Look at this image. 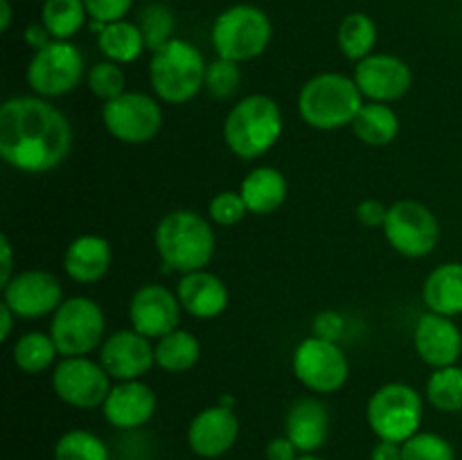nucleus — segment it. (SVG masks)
Masks as SVG:
<instances>
[{
	"label": "nucleus",
	"instance_id": "nucleus-2",
	"mask_svg": "<svg viewBox=\"0 0 462 460\" xmlns=\"http://www.w3.org/2000/svg\"><path fill=\"white\" fill-rule=\"evenodd\" d=\"M153 246L167 271L185 275L206 269L217 251L212 224L194 210H171L156 224Z\"/></svg>",
	"mask_w": 462,
	"mask_h": 460
},
{
	"label": "nucleus",
	"instance_id": "nucleus-25",
	"mask_svg": "<svg viewBox=\"0 0 462 460\" xmlns=\"http://www.w3.org/2000/svg\"><path fill=\"white\" fill-rule=\"evenodd\" d=\"M422 300L427 311L456 316L462 314V262H445L427 275L422 287Z\"/></svg>",
	"mask_w": 462,
	"mask_h": 460
},
{
	"label": "nucleus",
	"instance_id": "nucleus-15",
	"mask_svg": "<svg viewBox=\"0 0 462 460\" xmlns=\"http://www.w3.org/2000/svg\"><path fill=\"white\" fill-rule=\"evenodd\" d=\"M355 81L368 102L391 104L404 97L413 86V70L395 54H370L356 63Z\"/></svg>",
	"mask_w": 462,
	"mask_h": 460
},
{
	"label": "nucleus",
	"instance_id": "nucleus-35",
	"mask_svg": "<svg viewBox=\"0 0 462 460\" xmlns=\"http://www.w3.org/2000/svg\"><path fill=\"white\" fill-rule=\"evenodd\" d=\"M402 460H456V449L440 433L418 431L402 442Z\"/></svg>",
	"mask_w": 462,
	"mask_h": 460
},
{
	"label": "nucleus",
	"instance_id": "nucleus-49",
	"mask_svg": "<svg viewBox=\"0 0 462 460\" xmlns=\"http://www.w3.org/2000/svg\"><path fill=\"white\" fill-rule=\"evenodd\" d=\"M298 460H325V458H319V455H314V454H300V458Z\"/></svg>",
	"mask_w": 462,
	"mask_h": 460
},
{
	"label": "nucleus",
	"instance_id": "nucleus-27",
	"mask_svg": "<svg viewBox=\"0 0 462 460\" xmlns=\"http://www.w3.org/2000/svg\"><path fill=\"white\" fill-rule=\"evenodd\" d=\"M97 48L106 57V61L125 66V63L138 61L147 43H144L138 23H129L122 18V21L108 23L102 27V32L97 34Z\"/></svg>",
	"mask_w": 462,
	"mask_h": 460
},
{
	"label": "nucleus",
	"instance_id": "nucleus-39",
	"mask_svg": "<svg viewBox=\"0 0 462 460\" xmlns=\"http://www.w3.org/2000/svg\"><path fill=\"white\" fill-rule=\"evenodd\" d=\"M84 3L88 9V16L95 23L108 25V23L122 21L129 14L134 0H84Z\"/></svg>",
	"mask_w": 462,
	"mask_h": 460
},
{
	"label": "nucleus",
	"instance_id": "nucleus-1",
	"mask_svg": "<svg viewBox=\"0 0 462 460\" xmlns=\"http://www.w3.org/2000/svg\"><path fill=\"white\" fill-rule=\"evenodd\" d=\"M72 152L70 120L39 95H18L0 106V156L25 174H45Z\"/></svg>",
	"mask_w": 462,
	"mask_h": 460
},
{
	"label": "nucleus",
	"instance_id": "nucleus-48",
	"mask_svg": "<svg viewBox=\"0 0 462 460\" xmlns=\"http://www.w3.org/2000/svg\"><path fill=\"white\" fill-rule=\"evenodd\" d=\"M219 404L226 406V409H235V397L224 395V397H221V400H219Z\"/></svg>",
	"mask_w": 462,
	"mask_h": 460
},
{
	"label": "nucleus",
	"instance_id": "nucleus-22",
	"mask_svg": "<svg viewBox=\"0 0 462 460\" xmlns=\"http://www.w3.org/2000/svg\"><path fill=\"white\" fill-rule=\"evenodd\" d=\"M284 436L300 454H316L328 442L329 410L319 397H298L287 410Z\"/></svg>",
	"mask_w": 462,
	"mask_h": 460
},
{
	"label": "nucleus",
	"instance_id": "nucleus-20",
	"mask_svg": "<svg viewBox=\"0 0 462 460\" xmlns=\"http://www.w3.org/2000/svg\"><path fill=\"white\" fill-rule=\"evenodd\" d=\"M156 392L143 379L135 382H117L108 392L102 406L104 419L120 431L143 428L156 413Z\"/></svg>",
	"mask_w": 462,
	"mask_h": 460
},
{
	"label": "nucleus",
	"instance_id": "nucleus-46",
	"mask_svg": "<svg viewBox=\"0 0 462 460\" xmlns=\"http://www.w3.org/2000/svg\"><path fill=\"white\" fill-rule=\"evenodd\" d=\"M14 320H18V316L3 302V305H0V338H3V341H7V338L12 336Z\"/></svg>",
	"mask_w": 462,
	"mask_h": 460
},
{
	"label": "nucleus",
	"instance_id": "nucleus-10",
	"mask_svg": "<svg viewBox=\"0 0 462 460\" xmlns=\"http://www.w3.org/2000/svg\"><path fill=\"white\" fill-rule=\"evenodd\" d=\"M104 129L122 144L152 143L162 129L161 99L152 95L126 90L120 97L102 104Z\"/></svg>",
	"mask_w": 462,
	"mask_h": 460
},
{
	"label": "nucleus",
	"instance_id": "nucleus-3",
	"mask_svg": "<svg viewBox=\"0 0 462 460\" xmlns=\"http://www.w3.org/2000/svg\"><path fill=\"white\" fill-rule=\"evenodd\" d=\"M364 106V95L355 77L341 72H320L305 81L298 93V113L316 131H337L352 126Z\"/></svg>",
	"mask_w": 462,
	"mask_h": 460
},
{
	"label": "nucleus",
	"instance_id": "nucleus-4",
	"mask_svg": "<svg viewBox=\"0 0 462 460\" xmlns=\"http://www.w3.org/2000/svg\"><path fill=\"white\" fill-rule=\"evenodd\" d=\"M282 111L269 95H248L239 99L224 120V140L242 161H253L278 144L282 135Z\"/></svg>",
	"mask_w": 462,
	"mask_h": 460
},
{
	"label": "nucleus",
	"instance_id": "nucleus-24",
	"mask_svg": "<svg viewBox=\"0 0 462 460\" xmlns=\"http://www.w3.org/2000/svg\"><path fill=\"white\" fill-rule=\"evenodd\" d=\"M239 192H242L251 215L266 216L278 210V207H282V203L287 201V176L275 170V167L260 165L244 176Z\"/></svg>",
	"mask_w": 462,
	"mask_h": 460
},
{
	"label": "nucleus",
	"instance_id": "nucleus-31",
	"mask_svg": "<svg viewBox=\"0 0 462 460\" xmlns=\"http://www.w3.org/2000/svg\"><path fill=\"white\" fill-rule=\"evenodd\" d=\"M88 18L84 0H45L41 9V25L54 41H68L84 27Z\"/></svg>",
	"mask_w": 462,
	"mask_h": 460
},
{
	"label": "nucleus",
	"instance_id": "nucleus-26",
	"mask_svg": "<svg viewBox=\"0 0 462 460\" xmlns=\"http://www.w3.org/2000/svg\"><path fill=\"white\" fill-rule=\"evenodd\" d=\"M352 131L368 147H386L400 135V115L391 104L364 102L352 122Z\"/></svg>",
	"mask_w": 462,
	"mask_h": 460
},
{
	"label": "nucleus",
	"instance_id": "nucleus-5",
	"mask_svg": "<svg viewBox=\"0 0 462 460\" xmlns=\"http://www.w3.org/2000/svg\"><path fill=\"white\" fill-rule=\"evenodd\" d=\"M206 59L197 45L185 39H171L152 54L149 81L156 97L165 104H188L206 84Z\"/></svg>",
	"mask_w": 462,
	"mask_h": 460
},
{
	"label": "nucleus",
	"instance_id": "nucleus-7",
	"mask_svg": "<svg viewBox=\"0 0 462 460\" xmlns=\"http://www.w3.org/2000/svg\"><path fill=\"white\" fill-rule=\"evenodd\" d=\"M424 415L422 395L402 382L383 383L370 395L365 419L379 440L406 442L420 431Z\"/></svg>",
	"mask_w": 462,
	"mask_h": 460
},
{
	"label": "nucleus",
	"instance_id": "nucleus-41",
	"mask_svg": "<svg viewBox=\"0 0 462 460\" xmlns=\"http://www.w3.org/2000/svg\"><path fill=\"white\" fill-rule=\"evenodd\" d=\"M386 215L388 206H383L379 198H364V201L356 206V219H359V224H364L365 228H383Z\"/></svg>",
	"mask_w": 462,
	"mask_h": 460
},
{
	"label": "nucleus",
	"instance_id": "nucleus-45",
	"mask_svg": "<svg viewBox=\"0 0 462 460\" xmlns=\"http://www.w3.org/2000/svg\"><path fill=\"white\" fill-rule=\"evenodd\" d=\"M50 41H54L52 36H50V32L45 30L43 25H30L25 30V43L30 45L32 50H41V48H45V45L50 43Z\"/></svg>",
	"mask_w": 462,
	"mask_h": 460
},
{
	"label": "nucleus",
	"instance_id": "nucleus-28",
	"mask_svg": "<svg viewBox=\"0 0 462 460\" xmlns=\"http://www.w3.org/2000/svg\"><path fill=\"white\" fill-rule=\"evenodd\" d=\"M153 356H156L158 368L165 373H188L201 359V343L192 332L179 327L153 343Z\"/></svg>",
	"mask_w": 462,
	"mask_h": 460
},
{
	"label": "nucleus",
	"instance_id": "nucleus-21",
	"mask_svg": "<svg viewBox=\"0 0 462 460\" xmlns=\"http://www.w3.org/2000/svg\"><path fill=\"white\" fill-rule=\"evenodd\" d=\"M176 296H179L183 311L199 320L217 318L228 309L230 302V293L224 280L206 269L180 275L179 284H176Z\"/></svg>",
	"mask_w": 462,
	"mask_h": 460
},
{
	"label": "nucleus",
	"instance_id": "nucleus-6",
	"mask_svg": "<svg viewBox=\"0 0 462 460\" xmlns=\"http://www.w3.org/2000/svg\"><path fill=\"white\" fill-rule=\"evenodd\" d=\"M273 25L264 9L255 5H233L217 16L212 25V45L217 57L246 63L266 52Z\"/></svg>",
	"mask_w": 462,
	"mask_h": 460
},
{
	"label": "nucleus",
	"instance_id": "nucleus-36",
	"mask_svg": "<svg viewBox=\"0 0 462 460\" xmlns=\"http://www.w3.org/2000/svg\"><path fill=\"white\" fill-rule=\"evenodd\" d=\"M88 90L102 102H111V99L120 97L126 93V75L122 70L120 63L113 61H99L90 68L88 77H86Z\"/></svg>",
	"mask_w": 462,
	"mask_h": 460
},
{
	"label": "nucleus",
	"instance_id": "nucleus-19",
	"mask_svg": "<svg viewBox=\"0 0 462 460\" xmlns=\"http://www.w3.org/2000/svg\"><path fill=\"white\" fill-rule=\"evenodd\" d=\"M239 437V419L235 409L215 404L192 418L188 427V445L201 458H221L235 446Z\"/></svg>",
	"mask_w": 462,
	"mask_h": 460
},
{
	"label": "nucleus",
	"instance_id": "nucleus-38",
	"mask_svg": "<svg viewBox=\"0 0 462 460\" xmlns=\"http://www.w3.org/2000/svg\"><path fill=\"white\" fill-rule=\"evenodd\" d=\"M246 215H251V212H248V206L239 189L217 192L208 203V219L217 225H224V228L237 225Z\"/></svg>",
	"mask_w": 462,
	"mask_h": 460
},
{
	"label": "nucleus",
	"instance_id": "nucleus-18",
	"mask_svg": "<svg viewBox=\"0 0 462 460\" xmlns=\"http://www.w3.org/2000/svg\"><path fill=\"white\" fill-rule=\"evenodd\" d=\"M413 345L420 359L433 370L458 363L462 354V332L449 316L424 311L415 323Z\"/></svg>",
	"mask_w": 462,
	"mask_h": 460
},
{
	"label": "nucleus",
	"instance_id": "nucleus-42",
	"mask_svg": "<svg viewBox=\"0 0 462 460\" xmlns=\"http://www.w3.org/2000/svg\"><path fill=\"white\" fill-rule=\"evenodd\" d=\"M264 455L266 460H298L300 458V451L296 449V445L287 436H280L266 442Z\"/></svg>",
	"mask_w": 462,
	"mask_h": 460
},
{
	"label": "nucleus",
	"instance_id": "nucleus-33",
	"mask_svg": "<svg viewBox=\"0 0 462 460\" xmlns=\"http://www.w3.org/2000/svg\"><path fill=\"white\" fill-rule=\"evenodd\" d=\"M54 460H111V451L93 431L70 428L54 445Z\"/></svg>",
	"mask_w": 462,
	"mask_h": 460
},
{
	"label": "nucleus",
	"instance_id": "nucleus-9",
	"mask_svg": "<svg viewBox=\"0 0 462 460\" xmlns=\"http://www.w3.org/2000/svg\"><path fill=\"white\" fill-rule=\"evenodd\" d=\"M382 230L393 251L411 257V260L431 255L440 242L438 216L433 215L431 207L415 198H402V201L388 206Z\"/></svg>",
	"mask_w": 462,
	"mask_h": 460
},
{
	"label": "nucleus",
	"instance_id": "nucleus-34",
	"mask_svg": "<svg viewBox=\"0 0 462 460\" xmlns=\"http://www.w3.org/2000/svg\"><path fill=\"white\" fill-rule=\"evenodd\" d=\"M174 14L167 5L162 3H152L140 12L138 27L143 30L144 43H147V50L156 52L162 45L170 43L174 39Z\"/></svg>",
	"mask_w": 462,
	"mask_h": 460
},
{
	"label": "nucleus",
	"instance_id": "nucleus-37",
	"mask_svg": "<svg viewBox=\"0 0 462 460\" xmlns=\"http://www.w3.org/2000/svg\"><path fill=\"white\" fill-rule=\"evenodd\" d=\"M242 81V70L239 63L228 61V59H215L206 68V84L203 88L208 90L212 99H230L239 88Z\"/></svg>",
	"mask_w": 462,
	"mask_h": 460
},
{
	"label": "nucleus",
	"instance_id": "nucleus-23",
	"mask_svg": "<svg viewBox=\"0 0 462 460\" xmlns=\"http://www.w3.org/2000/svg\"><path fill=\"white\" fill-rule=\"evenodd\" d=\"M111 262L113 251L108 239L99 235H79L68 244L66 255H63V271L75 282L93 284L108 273Z\"/></svg>",
	"mask_w": 462,
	"mask_h": 460
},
{
	"label": "nucleus",
	"instance_id": "nucleus-30",
	"mask_svg": "<svg viewBox=\"0 0 462 460\" xmlns=\"http://www.w3.org/2000/svg\"><path fill=\"white\" fill-rule=\"evenodd\" d=\"M59 350L50 332H27L16 338L12 347V359L25 374H41L57 365Z\"/></svg>",
	"mask_w": 462,
	"mask_h": 460
},
{
	"label": "nucleus",
	"instance_id": "nucleus-16",
	"mask_svg": "<svg viewBox=\"0 0 462 460\" xmlns=\"http://www.w3.org/2000/svg\"><path fill=\"white\" fill-rule=\"evenodd\" d=\"M180 307L176 291L162 284H144L131 296L129 320L131 329L147 338H162L180 325Z\"/></svg>",
	"mask_w": 462,
	"mask_h": 460
},
{
	"label": "nucleus",
	"instance_id": "nucleus-11",
	"mask_svg": "<svg viewBox=\"0 0 462 460\" xmlns=\"http://www.w3.org/2000/svg\"><path fill=\"white\" fill-rule=\"evenodd\" d=\"M84 77V57L70 41H50L36 50L27 63L25 79L34 95L45 99L63 97L79 86Z\"/></svg>",
	"mask_w": 462,
	"mask_h": 460
},
{
	"label": "nucleus",
	"instance_id": "nucleus-29",
	"mask_svg": "<svg viewBox=\"0 0 462 460\" xmlns=\"http://www.w3.org/2000/svg\"><path fill=\"white\" fill-rule=\"evenodd\" d=\"M377 23H374L368 14H347L337 32L338 50H341L346 59L359 63L373 54L374 45H377Z\"/></svg>",
	"mask_w": 462,
	"mask_h": 460
},
{
	"label": "nucleus",
	"instance_id": "nucleus-12",
	"mask_svg": "<svg viewBox=\"0 0 462 460\" xmlns=\"http://www.w3.org/2000/svg\"><path fill=\"white\" fill-rule=\"evenodd\" d=\"M291 368L298 382L316 395L341 391L350 377V363L337 341L310 336L293 350Z\"/></svg>",
	"mask_w": 462,
	"mask_h": 460
},
{
	"label": "nucleus",
	"instance_id": "nucleus-43",
	"mask_svg": "<svg viewBox=\"0 0 462 460\" xmlns=\"http://www.w3.org/2000/svg\"><path fill=\"white\" fill-rule=\"evenodd\" d=\"M14 278V251L7 233L0 235V289Z\"/></svg>",
	"mask_w": 462,
	"mask_h": 460
},
{
	"label": "nucleus",
	"instance_id": "nucleus-40",
	"mask_svg": "<svg viewBox=\"0 0 462 460\" xmlns=\"http://www.w3.org/2000/svg\"><path fill=\"white\" fill-rule=\"evenodd\" d=\"M311 327H314V336L338 343V338H341L343 332H346V320H343V316L338 314V311L325 309L320 311V314H316L314 325H311Z\"/></svg>",
	"mask_w": 462,
	"mask_h": 460
},
{
	"label": "nucleus",
	"instance_id": "nucleus-14",
	"mask_svg": "<svg viewBox=\"0 0 462 460\" xmlns=\"http://www.w3.org/2000/svg\"><path fill=\"white\" fill-rule=\"evenodd\" d=\"M63 298L61 282L57 275L43 269H27L14 273L3 287V302L18 318L34 320L52 316L61 307Z\"/></svg>",
	"mask_w": 462,
	"mask_h": 460
},
{
	"label": "nucleus",
	"instance_id": "nucleus-17",
	"mask_svg": "<svg viewBox=\"0 0 462 460\" xmlns=\"http://www.w3.org/2000/svg\"><path fill=\"white\" fill-rule=\"evenodd\" d=\"M99 363L116 382H135L156 365L152 338L135 329H117L104 338L99 347Z\"/></svg>",
	"mask_w": 462,
	"mask_h": 460
},
{
	"label": "nucleus",
	"instance_id": "nucleus-13",
	"mask_svg": "<svg viewBox=\"0 0 462 460\" xmlns=\"http://www.w3.org/2000/svg\"><path fill=\"white\" fill-rule=\"evenodd\" d=\"M111 374L88 356H63L52 368V391L72 409H102L113 388Z\"/></svg>",
	"mask_w": 462,
	"mask_h": 460
},
{
	"label": "nucleus",
	"instance_id": "nucleus-44",
	"mask_svg": "<svg viewBox=\"0 0 462 460\" xmlns=\"http://www.w3.org/2000/svg\"><path fill=\"white\" fill-rule=\"evenodd\" d=\"M370 460H402V445L391 440H377L370 451Z\"/></svg>",
	"mask_w": 462,
	"mask_h": 460
},
{
	"label": "nucleus",
	"instance_id": "nucleus-8",
	"mask_svg": "<svg viewBox=\"0 0 462 460\" xmlns=\"http://www.w3.org/2000/svg\"><path fill=\"white\" fill-rule=\"evenodd\" d=\"M50 336L61 356H88L106 338V316L93 298H66L52 314Z\"/></svg>",
	"mask_w": 462,
	"mask_h": 460
},
{
	"label": "nucleus",
	"instance_id": "nucleus-47",
	"mask_svg": "<svg viewBox=\"0 0 462 460\" xmlns=\"http://www.w3.org/2000/svg\"><path fill=\"white\" fill-rule=\"evenodd\" d=\"M0 7H3V21H0V30L7 32L12 25V5L9 0H0Z\"/></svg>",
	"mask_w": 462,
	"mask_h": 460
},
{
	"label": "nucleus",
	"instance_id": "nucleus-32",
	"mask_svg": "<svg viewBox=\"0 0 462 460\" xmlns=\"http://www.w3.org/2000/svg\"><path fill=\"white\" fill-rule=\"evenodd\" d=\"M427 401L440 413L462 410V365H447L433 370L427 379Z\"/></svg>",
	"mask_w": 462,
	"mask_h": 460
}]
</instances>
